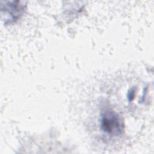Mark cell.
<instances>
[{
    "label": "cell",
    "mask_w": 154,
    "mask_h": 154,
    "mask_svg": "<svg viewBox=\"0 0 154 154\" xmlns=\"http://www.w3.org/2000/svg\"><path fill=\"white\" fill-rule=\"evenodd\" d=\"M100 129L110 136H119L124 131V122L120 115L111 109L102 111L100 118Z\"/></svg>",
    "instance_id": "cell-1"
},
{
    "label": "cell",
    "mask_w": 154,
    "mask_h": 154,
    "mask_svg": "<svg viewBox=\"0 0 154 154\" xmlns=\"http://www.w3.org/2000/svg\"><path fill=\"white\" fill-rule=\"evenodd\" d=\"M23 10V5H20L19 1L13 2V4L10 5H5V15H8L5 20L10 22L17 20L22 14Z\"/></svg>",
    "instance_id": "cell-2"
}]
</instances>
